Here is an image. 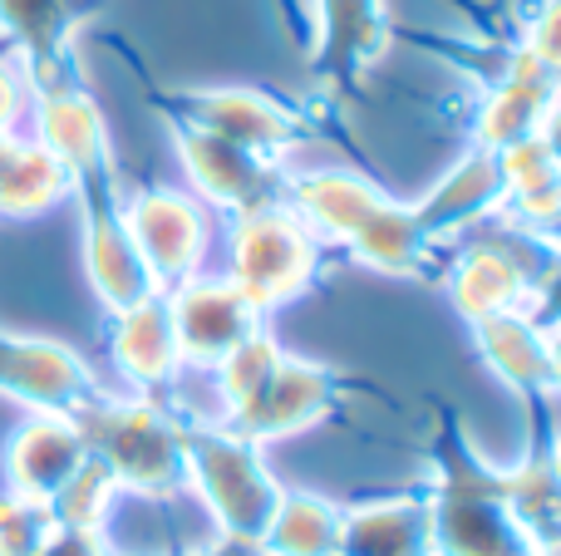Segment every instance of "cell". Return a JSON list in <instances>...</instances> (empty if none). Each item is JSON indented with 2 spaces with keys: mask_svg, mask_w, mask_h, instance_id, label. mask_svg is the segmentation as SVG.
I'll return each mask as SVG.
<instances>
[{
  "mask_svg": "<svg viewBox=\"0 0 561 556\" xmlns=\"http://www.w3.org/2000/svg\"><path fill=\"white\" fill-rule=\"evenodd\" d=\"M183 459H187V483L213 508L222 537L262 542L280 493H286L266 473L262 449L247 443L242 433H232L227 424L183 419Z\"/></svg>",
  "mask_w": 561,
  "mask_h": 556,
  "instance_id": "277c9868",
  "label": "cell"
},
{
  "mask_svg": "<svg viewBox=\"0 0 561 556\" xmlns=\"http://www.w3.org/2000/svg\"><path fill=\"white\" fill-rule=\"evenodd\" d=\"M320 236L290 212L286 202L252 207L232 217V271L227 281L262 315L300 296L320 271Z\"/></svg>",
  "mask_w": 561,
  "mask_h": 556,
  "instance_id": "5b68a950",
  "label": "cell"
},
{
  "mask_svg": "<svg viewBox=\"0 0 561 556\" xmlns=\"http://www.w3.org/2000/svg\"><path fill=\"white\" fill-rule=\"evenodd\" d=\"M108 355L114 364L138 384V394H163L173 390L178 370V340H173V315H168V296H148V301L128 305L108 325Z\"/></svg>",
  "mask_w": 561,
  "mask_h": 556,
  "instance_id": "ac0fdd59",
  "label": "cell"
},
{
  "mask_svg": "<svg viewBox=\"0 0 561 556\" xmlns=\"http://www.w3.org/2000/svg\"><path fill=\"white\" fill-rule=\"evenodd\" d=\"M124 222L163 296L197 276L207 252V217L197 197L178 193V187H144V193L124 197Z\"/></svg>",
  "mask_w": 561,
  "mask_h": 556,
  "instance_id": "9c48e42d",
  "label": "cell"
},
{
  "mask_svg": "<svg viewBox=\"0 0 561 556\" xmlns=\"http://www.w3.org/2000/svg\"><path fill=\"white\" fill-rule=\"evenodd\" d=\"M89 459L84 429L75 414L30 409V419L5 443V493L49 502Z\"/></svg>",
  "mask_w": 561,
  "mask_h": 556,
  "instance_id": "9a60e30c",
  "label": "cell"
},
{
  "mask_svg": "<svg viewBox=\"0 0 561 556\" xmlns=\"http://www.w3.org/2000/svg\"><path fill=\"white\" fill-rule=\"evenodd\" d=\"M557 94H561V79L547 65H537L527 49L513 45L503 55V65H497V74H488L483 104H478V118H473V143L503 153V148L533 138Z\"/></svg>",
  "mask_w": 561,
  "mask_h": 556,
  "instance_id": "5bb4252c",
  "label": "cell"
},
{
  "mask_svg": "<svg viewBox=\"0 0 561 556\" xmlns=\"http://www.w3.org/2000/svg\"><path fill=\"white\" fill-rule=\"evenodd\" d=\"M340 390H345L340 374L320 370V364H310V360L280 355V364L266 374L262 390H256L252 399H242L237 409H227L217 424H227L232 433H242L247 443L262 449V443L286 439V433H300L316 419H325V414L335 409Z\"/></svg>",
  "mask_w": 561,
  "mask_h": 556,
  "instance_id": "8fae6325",
  "label": "cell"
},
{
  "mask_svg": "<svg viewBox=\"0 0 561 556\" xmlns=\"http://www.w3.org/2000/svg\"><path fill=\"white\" fill-rule=\"evenodd\" d=\"M108 0H0V39L25 65L35 94L59 84H79L75 39Z\"/></svg>",
  "mask_w": 561,
  "mask_h": 556,
  "instance_id": "30bf717a",
  "label": "cell"
},
{
  "mask_svg": "<svg viewBox=\"0 0 561 556\" xmlns=\"http://www.w3.org/2000/svg\"><path fill=\"white\" fill-rule=\"evenodd\" d=\"M168 315H173V340L183 370H213L227 350H237L266 321L227 276L222 281L193 276V281L173 286L168 291Z\"/></svg>",
  "mask_w": 561,
  "mask_h": 556,
  "instance_id": "7c38bea8",
  "label": "cell"
},
{
  "mask_svg": "<svg viewBox=\"0 0 561 556\" xmlns=\"http://www.w3.org/2000/svg\"><path fill=\"white\" fill-rule=\"evenodd\" d=\"M340 512L345 508H335L330 498H316V493H280L256 547L266 556H335Z\"/></svg>",
  "mask_w": 561,
  "mask_h": 556,
  "instance_id": "44dd1931",
  "label": "cell"
},
{
  "mask_svg": "<svg viewBox=\"0 0 561 556\" xmlns=\"http://www.w3.org/2000/svg\"><path fill=\"white\" fill-rule=\"evenodd\" d=\"M478 335V350L483 360L493 364V374L527 399V409L537 404V433L547 429V409H552V370H547V340H542V325L523 311H507V315H488V321L473 325ZM547 443V439H542Z\"/></svg>",
  "mask_w": 561,
  "mask_h": 556,
  "instance_id": "e0dca14e",
  "label": "cell"
},
{
  "mask_svg": "<svg viewBox=\"0 0 561 556\" xmlns=\"http://www.w3.org/2000/svg\"><path fill=\"white\" fill-rule=\"evenodd\" d=\"M503 197H507L503 158H497L493 148L473 143L463 158H458V167H448V173L434 183V193L414 207V217H419V227L444 246L448 236H463L468 227H478L483 217L503 212Z\"/></svg>",
  "mask_w": 561,
  "mask_h": 556,
  "instance_id": "2e32d148",
  "label": "cell"
},
{
  "mask_svg": "<svg viewBox=\"0 0 561 556\" xmlns=\"http://www.w3.org/2000/svg\"><path fill=\"white\" fill-rule=\"evenodd\" d=\"M59 537V522L49 502L0 493V556H45Z\"/></svg>",
  "mask_w": 561,
  "mask_h": 556,
  "instance_id": "cb8c5ba5",
  "label": "cell"
},
{
  "mask_svg": "<svg viewBox=\"0 0 561 556\" xmlns=\"http://www.w3.org/2000/svg\"><path fill=\"white\" fill-rule=\"evenodd\" d=\"M517 49H527L537 65H547L561 79V0H533L523 10Z\"/></svg>",
  "mask_w": 561,
  "mask_h": 556,
  "instance_id": "d4e9b609",
  "label": "cell"
},
{
  "mask_svg": "<svg viewBox=\"0 0 561 556\" xmlns=\"http://www.w3.org/2000/svg\"><path fill=\"white\" fill-rule=\"evenodd\" d=\"M153 108L163 118H183L217 138H232L276 163L310 138V118L266 89H178V94H158Z\"/></svg>",
  "mask_w": 561,
  "mask_h": 556,
  "instance_id": "8992f818",
  "label": "cell"
},
{
  "mask_svg": "<svg viewBox=\"0 0 561 556\" xmlns=\"http://www.w3.org/2000/svg\"><path fill=\"white\" fill-rule=\"evenodd\" d=\"M168 134H173V148L183 158L187 183L197 187V197L222 207L227 217L286 202V163L252 153L232 138H217L197 124H183V118H168Z\"/></svg>",
  "mask_w": 561,
  "mask_h": 556,
  "instance_id": "52a82bcc",
  "label": "cell"
},
{
  "mask_svg": "<svg viewBox=\"0 0 561 556\" xmlns=\"http://www.w3.org/2000/svg\"><path fill=\"white\" fill-rule=\"evenodd\" d=\"M84 443L118 488L144 493V498H173L187 488V459H183V419L153 394L138 399H114L99 394L89 409L75 414Z\"/></svg>",
  "mask_w": 561,
  "mask_h": 556,
  "instance_id": "3957f363",
  "label": "cell"
},
{
  "mask_svg": "<svg viewBox=\"0 0 561 556\" xmlns=\"http://www.w3.org/2000/svg\"><path fill=\"white\" fill-rule=\"evenodd\" d=\"M537 138L547 143V153L561 163V94L552 99V108H547V118H542V128H537Z\"/></svg>",
  "mask_w": 561,
  "mask_h": 556,
  "instance_id": "83f0119b",
  "label": "cell"
},
{
  "mask_svg": "<svg viewBox=\"0 0 561 556\" xmlns=\"http://www.w3.org/2000/svg\"><path fill=\"white\" fill-rule=\"evenodd\" d=\"M434 556H542L507 502L503 473L473 453L458 414H438L434 433Z\"/></svg>",
  "mask_w": 561,
  "mask_h": 556,
  "instance_id": "7a4b0ae2",
  "label": "cell"
},
{
  "mask_svg": "<svg viewBox=\"0 0 561 556\" xmlns=\"http://www.w3.org/2000/svg\"><path fill=\"white\" fill-rule=\"evenodd\" d=\"M503 222L533 227V232H547L552 222H561V163L547 153L542 138H523V143L503 148Z\"/></svg>",
  "mask_w": 561,
  "mask_h": 556,
  "instance_id": "ffe728a7",
  "label": "cell"
},
{
  "mask_svg": "<svg viewBox=\"0 0 561 556\" xmlns=\"http://www.w3.org/2000/svg\"><path fill=\"white\" fill-rule=\"evenodd\" d=\"M335 556H434V508H428V493L345 508L340 512Z\"/></svg>",
  "mask_w": 561,
  "mask_h": 556,
  "instance_id": "d6986e66",
  "label": "cell"
},
{
  "mask_svg": "<svg viewBox=\"0 0 561 556\" xmlns=\"http://www.w3.org/2000/svg\"><path fill=\"white\" fill-rule=\"evenodd\" d=\"M389 39H394V20L385 0H316V45H310L316 94H355L369 69L385 59Z\"/></svg>",
  "mask_w": 561,
  "mask_h": 556,
  "instance_id": "ba28073f",
  "label": "cell"
},
{
  "mask_svg": "<svg viewBox=\"0 0 561 556\" xmlns=\"http://www.w3.org/2000/svg\"><path fill=\"white\" fill-rule=\"evenodd\" d=\"M30 108H35V84H30L15 49L0 45V134H20Z\"/></svg>",
  "mask_w": 561,
  "mask_h": 556,
  "instance_id": "484cf974",
  "label": "cell"
},
{
  "mask_svg": "<svg viewBox=\"0 0 561 556\" xmlns=\"http://www.w3.org/2000/svg\"><path fill=\"white\" fill-rule=\"evenodd\" d=\"M542 340H547V370H552V394L561 399V321L542 325Z\"/></svg>",
  "mask_w": 561,
  "mask_h": 556,
  "instance_id": "4316f807",
  "label": "cell"
},
{
  "mask_svg": "<svg viewBox=\"0 0 561 556\" xmlns=\"http://www.w3.org/2000/svg\"><path fill=\"white\" fill-rule=\"evenodd\" d=\"M547 468H552L557 478H561V433H557L552 443H547Z\"/></svg>",
  "mask_w": 561,
  "mask_h": 556,
  "instance_id": "f1b7e54d",
  "label": "cell"
},
{
  "mask_svg": "<svg viewBox=\"0 0 561 556\" xmlns=\"http://www.w3.org/2000/svg\"><path fill=\"white\" fill-rule=\"evenodd\" d=\"M0 394L20 399L25 409L79 414L104 390H99L94 370H89L69 345L0 331Z\"/></svg>",
  "mask_w": 561,
  "mask_h": 556,
  "instance_id": "4fadbf2b",
  "label": "cell"
},
{
  "mask_svg": "<svg viewBox=\"0 0 561 556\" xmlns=\"http://www.w3.org/2000/svg\"><path fill=\"white\" fill-rule=\"evenodd\" d=\"M69 197V173L35 134L20 138L15 158L0 173V217H39Z\"/></svg>",
  "mask_w": 561,
  "mask_h": 556,
  "instance_id": "7402d4cb",
  "label": "cell"
},
{
  "mask_svg": "<svg viewBox=\"0 0 561 556\" xmlns=\"http://www.w3.org/2000/svg\"><path fill=\"white\" fill-rule=\"evenodd\" d=\"M114 493H118L114 473L89 453L84 468L49 498V512H55V522L65 532H104V512H108V502H114Z\"/></svg>",
  "mask_w": 561,
  "mask_h": 556,
  "instance_id": "603a6c76",
  "label": "cell"
},
{
  "mask_svg": "<svg viewBox=\"0 0 561 556\" xmlns=\"http://www.w3.org/2000/svg\"><path fill=\"white\" fill-rule=\"evenodd\" d=\"M286 207L320 242H340L355 262L385 276H434L438 266V242L419 227L414 207L385 197L359 173L345 167L286 173Z\"/></svg>",
  "mask_w": 561,
  "mask_h": 556,
  "instance_id": "6da1fadb",
  "label": "cell"
}]
</instances>
